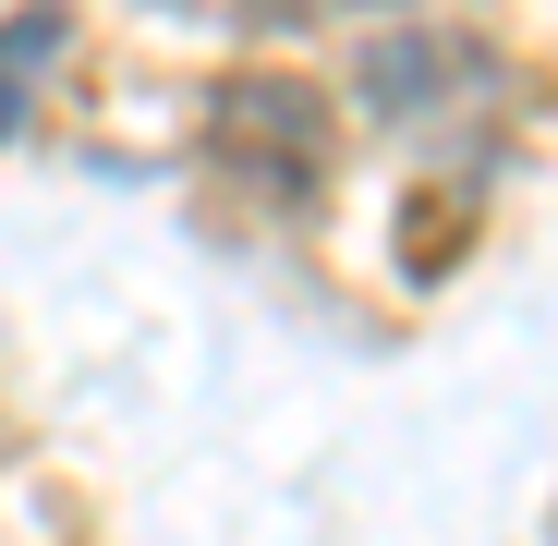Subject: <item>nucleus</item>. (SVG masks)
<instances>
[{
	"label": "nucleus",
	"instance_id": "obj_3",
	"mask_svg": "<svg viewBox=\"0 0 558 546\" xmlns=\"http://www.w3.org/2000/svg\"><path fill=\"white\" fill-rule=\"evenodd\" d=\"M219 13H243V25H304V13H352V0H219Z\"/></svg>",
	"mask_w": 558,
	"mask_h": 546
},
{
	"label": "nucleus",
	"instance_id": "obj_2",
	"mask_svg": "<svg viewBox=\"0 0 558 546\" xmlns=\"http://www.w3.org/2000/svg\"><path fill=\"white\" fill-rule=\"evenodd\" d=\"M49 37H61L49 13H25V25H0V122H13V98H25V73L49 61Z\"/></svg>",
	"mask_w": 558,
	"mask_h": 546
},
{
	"label": "nucleus",
	"instance_id": "obj_1",
	"mask_svg": "<svg viewBox=\"0 0 558 546\" xmlns=\"http://www.w3.org/2000/svg\"><path fill=\"white\" fill-rule=\"evenodd\" d=\"M219 158H243V170H267V195L279 207H304L316 195V170H328V110L304 98V85H219Z\"/></svg>",
	"mask_w": 558,
	"mask_h": 546
}]
</instances>
